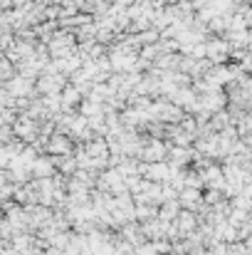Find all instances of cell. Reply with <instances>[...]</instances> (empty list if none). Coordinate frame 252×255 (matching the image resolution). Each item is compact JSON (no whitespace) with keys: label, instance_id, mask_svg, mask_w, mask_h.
Wrapping results in <instances>:
<instances>
[{"label":"cell","instance_id":"ba28073f","mask_svg":"<svg viewBox=\"0 0 252 255\" xmlns=\"http://www.w3.org/2000/svg\"><path fill=\"white\" fill-rule=\"evenodd\" d=\"M136 37H139V45L144 47V45H156V42H161V30L159 27H149V30H144V32H134Z\"/></svg>","mask_w":252,"mask_h":255},{"label":"cell","instance_id":"8992f818","mask_svg":"<svg viewBox=\"0 0 252 255\" xmlns=\"http://www.w3.org/2000/svg\"><path fill=\"white\" fill-rule=\"evenodd\" d=\"M180 201L178 198H168V201H164L161 206H159V218L161 221H166V223H173L175 221V216L180 213Z\"/></svg>","mask_w":252,"mask_h":255},{"label":"cell","instance_id":"277c9868","mask_svg":"<svg viewBox=\"0 0 252 255\" xmlns=\"http://www.w3.org/2000/svg\"><path fill=\"white\" fill-rule=\"evenodd\" d=\"M60 97H62V112H77L84 99L82 94H80V89L72 85V82H67V87L60 92Z\"/></svg>","mask_w":252,"mask_h":255},{"label":"cell","instance_id":"7a4b0ae2","mask_svg":"<svg viewBox=\"0 0 252 255\" xmlns=\"http://www.w3.org/2000/svg\"><path fill=\"white\" fill-rule=\"evenodd\" d=\"M75 149H77L75 139H72L70 134H60V131H55V134L47 139V146H45V151H47L50 156H65V154H75Z\"/></svg>","mask_w":252,"mask_h":255},{"label":"cell","instance_id":"5b68a950","mask_svg":"<svg viewBox=\"0 0 252 255\" xmlns=\"http://www.w3.org/2000/svg\"><path fill=\"white\" fill-rule=\"evenodd\" d=\"M30 169H32V178H50V176L57 173L55 164H52V156H37Z\"/></svg>","mask_w":252,"mask_h":255},{"label":"cell","instance_id":"6da1fadb","mask_svg":"<svg viewBox=\"0 0 252 255\" xmlns=\"http://www.w3.org/2000/svg\"><path fill=\"white\" fill-rule=\"evenodd\" d=\"M168 144L166 139H156V136H146L144 146L139 151V161L144 164H154V161H166L168 159Z\"/></svg>","mask_w":252,"mask_h":255},{"label":"cell","instance_id":"9c48e42d","mask_svg":"<svg viewBox=\"0 0 252 255\" xmlns=\"http://www.w3.org/2000/svg\"><path fill=\"white\" fill-rule=\"evenodd\" d=\"M159 255H173V253H159Z\"/></svg>","mask_w":252,"mask_h":255},{"label":"cell","instance_id":"3957f363","mask_svg":"<svg viewBox=\"0 0 252 255\" xmlns=\"http://www.w3.org/2000/svg\"><path fill=\"white\" fill-rule=\"evenodd\" d=\"M173 226L178 228V236H180V238H185V236H190V233H193V231L200 226V221H198V216H195L193 211H185V208H180V213L175 216Z\"/></svg>","mask_w":252,"mask_h":255},{"label":"cell","instance_id":"52a82bcc","mask_svg":"<svg viewBox=\"0 0 252 255\" xmlns=\"http://www.w3.org/2000/svg\"><path fill=\"white\" fill-rule=\"evenodd\" d=\"M134 218H136L139 223L154 221V218H159V206H151V203H136V208H134Z\"/></svg>","mask_w":252,"mask_h":255}]
</instances>
